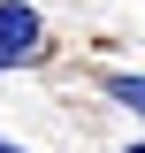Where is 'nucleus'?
<instances>
[{
    "label": "nucleus",
    "mask_w": 145,
    "mask_h": 153,
    "mask_svg": "<svg viewBox=\"0 0 145 153\" xmlns=\"http://www.w3.org/2000/svg\"><path fill=\"white\" fill-rule=\"evenodd\" d=\"M38 38H46V31H38V16H31V8H23V0H0V54L16 61V69L38 54Z\"/></svg>",
    "instance_id": "f257e3e1"
},
{
    "label": "nucleus",
    "mask_w": 145,
    "mask_h": 153,
    "mask_svg": "<svg viewBox=\"0 0 145 153\" xmlns=\"http://www.w3.org/2000/svg\"><path fill=\"white\" fill-rule=\"evenodd\" d=\"M107 92L122 100V107H138V115H145V76H122V69H115V76H107Z\"/></svg>",
    "instance_id": "f03ea898"
},
{
    "label": "nucleus",
    "mask_w": 145,
    "mask_h": 153,
    "mask_svg": "<svg viewBox=\"0 0 145 153\" xmlns=\"http://www.w3.org/2000/svg\"><path fill=\"white\" fill-rule=\"evenodd\" d=\"M0 153H23V146H8V138H0Z\"/></svg>",
    "instance_id": "7ed1b4c3"
},
{
    "label": "nucleus",
    "mask_w": 145,
    "mask_h": 153,
    "mask_svg": "<svg viewBox=\"0 0 145 153\" xmlns=\"http://www.w3.org/2000/svg\"><path fill=\"white\" fill-rule=\"evenodd\" d=\"M0 69H16V61H8V54H0Z\"/></svg>",
    "instance_id": "20e7f679"
},
{
    "label": "nucleus",
    "mask_w": 145,
    "mask_h": 153,
    "mask_svg": "<svg viewBox=\"0 0 145 153\" xmlns=\"http://www.w3.org/2000/svg\"><path fill=\"white\" fill-rule=\"evenodd\" d=\"M122 153H145V146H122Z\"/></svg>",
    "instance_id": "39448f33"
}]
</instances>
